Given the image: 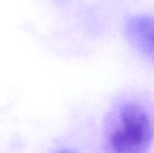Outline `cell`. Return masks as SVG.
<instances>
[{
    "label": "cell",
    "mask_w": 154,
    "mask_h": 153,
    "mask_svg": "<svg viewBox=\"0 0 154 153\" xmlns=\"http://www.w3.org/2000/svg\"><path fill=\"white\" fill-rule=\"evenodd\" d=\"M107 140L113 153H148L154 142L151 112L137 101L120 103L112 114Z\"/></svg>",
    "instance_id": "obj_1"
},
{
    "label": "cell",
    "mask_w": 154,
    "mask_h": 153,
    "mask_svg": "<svg viewBox=\"0 0 154 153\" xmlns=\"http://www.w3.org/2000/svg\"><path fill=\"white\" fill-rule=\"evenodd\" d=\"M54 153H77L75 151L71 150V149H61V150H59L57 151H55Z\"/></svg>",
    "instance_id": "obj_3"
},
{
    "label": "cell",
    "mask_w": 154,
    "mask_h": 153,
    "mask_svg": "<svg viewBox=\"0 0 154 153\" xmlns=\"http://www.w3.org/2000/svg\"><path fill=\"white\" fill-rule=\"evenodd\" d=\"M125 36L141 55L154 63V16H132L125 24Z\"/></svg>",
    "instance_id": "obj_2"
}]
</instances>
